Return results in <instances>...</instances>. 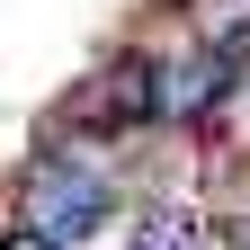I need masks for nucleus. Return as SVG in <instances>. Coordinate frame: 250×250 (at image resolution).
<instances>
[{
	"instance_id": "1",
	"label": "nucleus",
	"mask_w": 250,
	"mask_h": 250,
	"mask_svg": "<svg viewBox=\"0 0 250 250\" xmlns=\"http://www.w3.org/2000/svg\"><path fill=\"white\" fill-rule=\"evenodd\" d=\"M116 206H125V179L99 152H27L9 170V188H0V224H27V232H45L62 250H81L89 232H107Z\"/></svg>"
},
{
	"instance_id": "2",
	"label": "nucleus",
	"mask_w": 250,
	"mask_h": 250,
	"mask_svg": "<svg viewBox=\"0 0 250 250\" xmlns=\"http://www.w3.org/2000/svg\"><path fill=\"white\" fill-rule=\"evenodd\" d=\"M125 250H206V214L188 206V197H134Z\"/></svg>"
},
{
	"instance_id": "3",
	"label": "nucleus",
	"mask_w": 250,
	"mask_h": 250,
	"mask_svg": "<svg viewBox=\"0 0 250 250\" xmlns=\"http://www.w3.org/2000/svg\"><path fill=\"white\" fill-rule=\"evenodd\" d=\"M0 250H62V241H45V232H27V224H0Z\"/></svg>"
}]
</instances>
